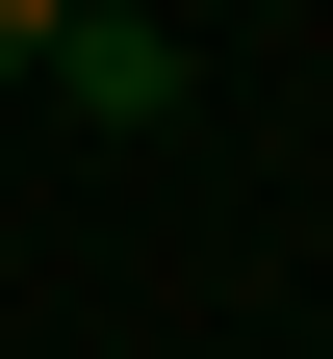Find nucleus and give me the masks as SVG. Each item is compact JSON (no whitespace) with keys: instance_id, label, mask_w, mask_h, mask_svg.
I'll return each mask as SVG.
<instances>
[{"instance_id":"nucleus-1","label":"nucleus","mask_w":333,"mask_h":359,"mask_svg":"<svg viewBox=\"0 0 333 359\" xmlns=\"http://www.w3.org/2000/svg\"><path fill=\"white\" fill-rule=\"evenodd\" d=\"M52 103H77V128H154V103H179V26H52Z\"/></svg>"},{"instance_id":"nucleus-2","label":"nucleus","mask_w":333,"mask_h":359,"mask_svg":"<svg viewBox=\"0 0 333 359\" xmlns=\"http://www.w3.org/2000/svg\"><path fill=\"white\" fill-rule=\"evenodd\" d=\"M52 26H77V0H0V77H52Z\"/></svg>"},{"instance_id":"nucleus-3","label":"nucleus","mask_w":333,"mask_h":359,"mask_svg":"<svg viewBox=\"0 0 333 359\" xmlns=\"http://www.w3.org/2000/svg\"><path fill=\"white\" fill-rule=\"evenodd\" d=\"M77 26H179V0H77Z\"/></svg>"}]
</instances>
